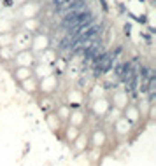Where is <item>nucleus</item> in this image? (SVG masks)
Returning a JSON list of instances; mask_svg holds the SVG:
<instances>
[{
	"label": "nucleus",
	"instance_id": "f257e3e1",
	"mask_svg": "<svg viewBox=\"0 0 156 166\" xmlns=\"http://www.w3.org/2000/svg\"><path fill=\"white\" fill-rule=\"evenodd\" d=\"M112 68V54H100L96 58V72L105 73Z\"/></svg>",
	"mask_w": 156,
	"mask_h": 166
}]
</instances>
